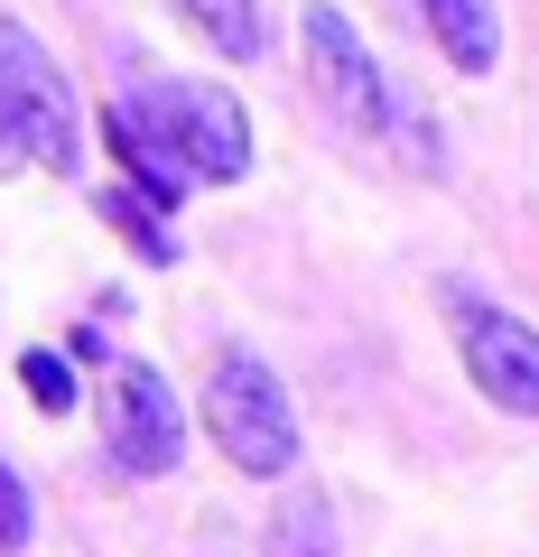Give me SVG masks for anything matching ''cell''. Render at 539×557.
Returning a JSON list of instances; mask_svg holds the SVG:
<instances>
[{"label":"cell","instance_id":"cell-1","mask_svg":"<svg viewBox=\"0 0 539 557\" xmlns=\"http://www.w3.org/2000/svg\"><path fill=\"white\" fill-rule=\"evenodd\" d=\"M196 418H205V437H215V456L233 474H252V483H280L298 465V409H289L280 372L260 354H215Z\"/></svg>","mask_w":539,"mask_h":557},{"label":"cell","instance_id":"cell-2","mask_svg":"<svg viewBox=\"0 0 539 557\" xmlns=\"http://www.w3.org/2000/svg\"><path fill=\"white\" fill-rule=\"evenodd\" d=\"M0 121L20 131L28 168L75 177V159H84V112H75V94H65L57 57H47L20 20H0Z\"/></svg>","mask_w":539,"mask_h":557},{"label":"cell","instance_id":"cell-3","mask_svg":"<svg viewBox=\"0 0 539 557\" xmlns=\"http://www.w3.org/2000/svg\"><path fill=\"white\" fill-rule=\"evenodd\" d=\"M140 102L159 112V131L186 149V168H196L205 186H242L252 177V121H242V102L223 94V84L168 75V84H149Z\"/></svg>","mask_w":539,"mask_h":557},{"label":"cell","instance_id":"cell-4","mask_svg":"<svg viewBox=\"0 0 539 557\" xmlns=\"http://www.w3.org/2000/svg\"><path fill=\"white\" fill-rule=\"evenodd\" d=\"M298 47H307V84H317V102L344 121V131H381V102H391V75H381L372 38H363L354 20H344L335 0H307L298 20Z\"/></svg>","mask_w":539,"mask_h":557},{"label":"cell","instance_id":"cell-5","mask_svg":"<svg viewBox=\"0 0 539 557\" xmlns=\"http://www.w3.org/2000/svg\"><path fill=\"white\" fill-rule=\"evenodd\" d=\"M177 456H186V409L168 391V372L121 354L112 362V474L149 483V474H177Z\"/></svg>","mask_w":539,"mask_h":557},{"label":"cell","instance_id":"cell-6","mask_svg":"<svg viewBox=\"0 0 539 557\" xmlns=\"http://www.w3.org/2000/svg\"><path fill=\"white\" fill-rule=\"evenodd\" d=\"M446 307H456V344H465L475 391L512 418H539V325H520L493 298H446Z\"/></svg>","mask_w":539,"mask_h":557},{"label":"cell","instance_id":"cell-7","mask_svg":"<svg viewBox=\"0 0 539 557\" xmlns=\"http://www.w3.org/2000/svg\"><path fill=\"white\" fill-rule=\"evenodd\" d=\"M102 139H112V159H121V186H140V196L159 205V214H177V205H186V196L205 186L196 168H186V149H177V139L159 131V112H149L140 94L102 112Z\"/></svg>","mask_w":539,"mask_h":557},{"label":"cell","instance_id":"cell-8","mask_svg":"<svg viewBox=\"0 0 539 557\" xmlns=\"http://www.w3.org/2000/svg\"><path fill=\"white\" fill-rule=\"evenodd\" d=\"M428 38H438V57L456 65V75H493L502 57V10L493 0H419Z\"/></svg>","mask_w":539,"mask_h":557},{"label":"cell","instance_id":"cell-9","mask_svg":"<svg viewBox=\"0 0 539 557\" xmlns=\"http://www.w3.org/2000/svg\"><path fill=\"white\" fill-rule=\"evenodd\" d=\"M94 214L112 223V233L149 260V270H177V233H168V214L140 196V186H121V177H112V186H94Z\"/></svg>","mask_w":539,"mask_h":557},{"label":"cell","instance_id":"cell-10","mask_svg":"<svg viewBox=\"0 0 539 557\" xmlns=\"http://www.w3.org/2000/svg\"><path fill=\"white\" fill-rule=\"evenodd\" d=\"M186 28H196L215 57H233V65H252L260 47H270V28H260V0H168Z\"/></svg>","mask_w":539,"mask_h":557},{"label":"cell","instance_id":"cell-11","mask_svg":"<svg viewBox=\"0 0 539 557\" xmlns=\"http://www.w3.org/2000/svg\"><path fill=\"white\" fill-rule=\"evenodd\" d=\"M270 557H335V502H326L317 483L280 493V511H270Z\"/></svg>","mask_w":539,"mask_h":557},{"label":"cell","instance_id":"cell-12","mask_svg":"<svg viewBox=\"0 0 539 557\" xmlns=\"http://www.w3.org/2000/svg\"><path fill=\"white\" fill-rule=\"evenodd\" d=\"M20 381H28V399H38L47 418L75 409V372H65V354H47V344H28V354H20Z\"/></svg>","mask_w":539,"mask_h":557},{"label":"cell","instance_id":"cell-13","mask_svg":"<svg viewBox=\"0 0 539 557\" xmlns=\"http://www.w3.org/2000/svg\"><path fill=\"white\" fill-rule=\"evenodd\" d=\"M28 539H38V502H28V483H20V465L0 456V557H20Z\"/></svg>","mask_w":539,"mask_h":557},{"label":"cell","instance_id":"cell-14","mask_svg":"<svg viewBox=\"0 0 539 557\" xmlns=\"http://www.w3.org/2000/svg\"><path fill=\"white\" fill-rule=\"evenodd\" d=\"M65 354H75V362H112V344H102L94 325H75V335H65Z\"/></svg>","mask_w":539,"mask_h":557},{"label":"cell","instance_id":"cell-15","mask_svg":"<svg viewBox=\"0 0 539 557\" xmlns=\"http://www.w3.org/2000/svg\"><path fill=\"white\" fill-rule=\"evenodd\" d=\"M20 168H28V149H20V131L0 121V177H20Z\"/></svg>","mask_w":539,"mask_h":557}]
</instances>
